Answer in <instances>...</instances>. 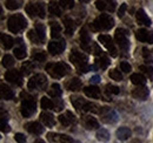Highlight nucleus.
Masks as SVG:
<instances>
[{
    "label": "nucleus",
    "mask_w": 153,
    "mask_h": 143,
    "mask_svg": "<svg viewBox=\"0 0 153 143\" xmlns=\"http://www.w3.org/2000/svg\"><path fill=\"white\" fill-rule=\"evenodd\" d=\"M98 40H99V42L101 45H104L107 48V51L110 52V54L112 56H117L118 55V51L115 48L114 42H113V40H112L111 36L107 35V34H100V35L98 36Z\"/></svg>",
    "instance_id": "obj_9"
},
{
    "label": "nucleus",
    "mask_w": 153,
    "mask_h": 143,
    "mask_svg": "<svg viewBox=\"0 0 153 143\" xmlns=\"http://www.w3.org/2000/svg\"><path fill=\"white\" fill-rule=\"evenodd\" d=\"M46 54L44 52H40V51H33V54H32V60L37 61V62H44L46 61Z\"/></svg>",
    "instance_id": "obj_36"
},
{
    "label": "nucleus",
    "mask_w": 153,
    "mask_h": 143,
    "mask_svg": "<svg viewBox=\"0 0 153 143\" xmlns=\"http://www.w3.org/2000/svg\"><path fill=\"white\" fill-rule=\"evenodd\" d=\"M28 38H30V40L33 42V43H42V41H41V39H40V36L38 35V33H37V31L36 29H31L30 32H28Z\"/></svg>",
    "instance_id": "obj_37"
},
{
    "label": "nucleus",
    "mask_w": 153,
    "mask_h": 143,
    "mask_svg": "<svg viewBox=\"0 0 153 143\" xmlns=\"http://www.w3.org/2000/svg\"><path fill=\"white\" fill-rule=\"evenodd\" d=\"M71 102H72L73 107L76 108L78 111H94V113H98V110H99L96 103L87 102L84 99L78 97V96H72L71 97Z\"/></svg>",
    "instance_id": "obj_5"
},
{
    "label": "nucleus",
    "mask_w": 153,
    "mask_h": 143,
    "mask_svg": "<svg viewBox=\"0 0 153 143\" xmlns=\"http://www.w3.org/2000/svg\"><path fill=\"white\" fill-rule=\"evenodd\" d=\"M113 26H114V20L110 14H100L92 22L91 28L94 32H99V31H108Z\"/></svg>",
    "instance_id": "obj_2"
},
{
    "label": "nucleus",
    "mask_w": 153,
    "mask_h": 143,
    "mask_svg": "<svg viewBox=\"0 0 153 143\" xmlns=\"http://www.w3.org/2000/svg\"><path fill=\"white\" fill-rule=\"evenodd\" d=\"M59 141L62 143H70V142H72V139H71L70 136H67V135H60Z\"/></svg>",
    "instance_id": "obj_53"
},
{
    "label": "nucleus",
    "mask_w": 153,
    "mask_h": 143,
    "mask_svg": "<svg viewBox=\"0 0 153 143\" xmlns=\"http://www.w3.org/2000/svg\"><path fill=\"white\" fill-rule=\"evenodd\" d=\"M108 75H110V77L112 80H115V81H121L123 80V74L118 69H115V68L114 69H111L110 73H108Z\"/></svg>",
    "instance_id": "obj_43"
},
{
    "label": "nucleus",
    "mask_w": 153,
    "mask_h": 143,
    "mask_svg": "<svg viewBox=\"0 0 153 143\" xmlns=\"http://www.w3.org/2000/svg\"><path fill=\"white\" fill-rule=\"evenodd\" d=\"M48 11L52 15H56V17H60L62 14V10L59 5V2L57 1H51L50 5H48Z\"/></svg>",
    "instance_id": "obj_25"
},
{
    "label": "nucleus",
    "mask_w": 153,
    "mask_h": 143,
    "mask_svg": "<svg viewBox=\"0 0 153 143\" xmlns=\"http://www.w3.org/2000/svg\"><path fill=\"white\" fill-rule=\"evenodd\" d=\"M47 83V79L44 74H37L34 76H32L30 80H28V83H27V87L30 89H38L41 90L45 88Z\"/></svg>",
    "instance_id": "obj_8"
},
{
    "label": "nucleus",
    "mask_w": 153,
    "mask_h": 143,
    "mask_svg": "<svg viewBox=\"0 0 153 143\" xmlns=\"http://www.w3.org/2000/svg\"><path fill=\"white\" fill-rule=\"evenodd\" d=\"M59 5H60V7L62 10H65V8H72L73 5H74V1L73 0H61V1H59Z\"/></svg>",
    "instance_id": "obj_45"
},
{
    "label": "nucleus",
    "mask_w": 153,
    "mask_h": 143,
    "mask_svg": "<svg viewBox=\"0 0 153 143\" xmlns=\"http://www.w3.org/2000/svg\"><path fill=\"white\" fill-rule=\"evenodd\" d=\"M51 36L52 39H59L60 40V32H61V26L57 21H51Z\"/></svg>",
    "instance_id": "obj_26"
},
{
    "label": "nucleus",
    "mask_w": 153,
    "mask_h": 143,
    "mask_svg": "<svg viewBox=\"0 0 153 143\" xmlns=\"http://www.w3.org/2000/svg\"><path fill=\"white\" fill-rule=\"evenodd\" d=\"M14 139H16V141H17L18 143H26V137H25V135H24V134H21V133L16 134Z\"/></svg>",
    "instance_id": "obj_50"
},
{
    "label": "nucleus",
    "mask_w": 153,
    "mask_h": 143,
    "mask_svg": "<svg viewBox=\"0 0 153 143\" xmlns=\"http://www.w3.org/2000/svg\"><path fill=\"white\" fill-rule=\"evenodd\" d=\"M26 13L31 17H39V18H45V7L42 2H28L25 7Z\"/></svg>",
    "instance_id": "obj_6"
},
{
    "label": "nucleus",
    "mask_w": 153,
    "mask_h": 143,
    "mask_svg": "<svg viewBox=\"0 0 153 143\" xmlns=\"http://www.w3.org/2000/svg\"><path fill=\"white\" fill-rule=\"evenodd\" d=\"M110 60L106 57V56H100V57H98L96 60V65L98 68H100V69H106L107 67H108V65H110Z\"/></svg>",
    "instance_id": "obj_32"
},
{
    "label": "nucleus",
    "mask_w": 153,
    "mask_h": 143,
    "mask_svg": "<svg viewBox=\"0 0 153 143\" xmlns=\"http://www.w3.org/2000/svg\"><path fill=\"white\" fill-rule=\"evenodd\" d=\"M131 134H132V131H131V129H128L127 127H120V128L117 130V137H118L119 140H121V141L127 140V139L131 136Z\"/></svg>",
    "instance_id": "obj_24"
},
{
    "label": "nucleus",
    "mask_w": 153,
    "mask_h": 143,
    "mask_svg": "<svg viewBox=\"0 0 153 143\" xmlns=\"http://www.w3.org/2000/svg\"><path fill=\"white\" fill-rule=\"evenodd\" d=\"M132 96L138 100H146L149 96V89L146 87H137L132 91Z\"/></svg>",
    "instance_id": "obj_19"
},
{
    "label": "nucleus",
    "mask_w": 153,
    "mask_h": 143,
    "mask_svg": "<svg viewBox=\"0 0 153 143\" xmlns=\"http://www.w3.org/2000/svg\"><path fill=\"white\" fill-rule=\"evenodd\" d=\"M46 71L52 77L60 79V77L67 75L71 71V68L65 62H57V63H47L46 65Z\"/></svg>",
    "instance_id": "obj_3"
},
{
    "label": "nucleus",
    "mask_w": 153,
    "mask_h": 143,
    "mask_svg": "<svg viewBox=\"0 0 153 143\" xmlns=\"http://www.w3.org/2000/svg\"><path fill=\"white\" fill-rule=\"evenodd\" d=\"M97 139L101 142H107L110 140V133L106 129H99L97 131Z\"/></svg>",
    "instance_id": "obj_34"
},
{
    "label": "nucleus",
    "mask_w": 153,
    "mask_h": 143,
    "mask_svg": "<svg viewBox=\"0 0 153 143\" xmlns=\"http://www.w3.org/2000/svg\"><path fill=\"white\" fill-rule=\"evenodd\" d=\"M130 80H131V82L133 85L138 86V87H144L146 85V77L143 74H139V73L132 74L131 77H130Z\"/></svg>",
    "instance_id": "obj_21"
},
{
    "label": "nucleus",
    "mask_w": 153,
    "mask_h": 143,
    "mask_svg": "<svg viewBox=\"0 0 153 143\" xmlns=\"http://www.w3.org/2000/svg\"><path fill=\"white\" fill-rule=\"evenodd\" d=\"M93 48H94V53L97 54V55H100V56H102L101 54H102V51H101V48L97 45V43H93Z\"/></svg>",
    "instance_id": "obj_55"
},
{
    "label": "nucleus",
    "mask_w": 153,
    "mask_h": 143,
    "mask_svg": "<svg viewBox=\"0 0 153 143\" xmlns=\"http://www.w3.org/2000/svg\"><path fill=\"white\" fill-rule=\"evenodd\" d=\"M84 93L86 96L91 97V99H98L100 97V89L97 87V86H88V87H85L84 88Z\"/></svg>",
    "instance_id": "obj_22"
},
{
    "label": "nucleus",
    "mask_w": 153,
    "mask_h": 143,
    "mask_svg": "<svg viewBox=\"0 0 153 143\" xmlns=\"http://www.w3.org/2000/svg\"><path fill=\"white\" fill-rule=\"evenodd\" d=\"M20 99H21V108H20V113L24 117H30L36 113L37 109V103H36V97L30 95L28 93L22 91L20 94Z\"/></svg>",
    "instance_id": "obj_1"
},
{
    "label": "nucleus",
    "mask_w": 153,
    "mask_h": 143,
    "mask_svg": "<svg viewBox=\"0 0 153 143\" xmlns=\"http://www.w3.org/2000/svg\"><path fill=\"white\" fill-rule=\"evenodd\" d=\"M127 31H125L124 28H117L114 33V39L117 45L119 46V48L123 52H126L130 47V42L127 40Z\"/></svg>",
    "instance_id": "obj_7"
},
{
    "label": "nucleus",
    "mask_w": 153,
    "mask_h": 143,
    "mask_svg": "<svg viewBox=\"0 0 153 143\" xmlns=\"http://www.w3.org/2000/svg\"><path fill=\"white\" fill-rule=\"evenodd\" d=\"M14 63H16V61H14V59H13L12 55L6 54V55L2 57V66H4L5 68H12V67L14 66Z\"/></svg>",
    "instance_id": "obj_33"
},
{
    "label": "nucleus",
    "mask_w": 153,
    "mask_h": 143,
    "mask_svg": "<svg viewBox=\"0 0 153 143\" xmlns=\"http://www.w3.org/2000/svg\"><path fill=\"white\" fill-rule=\"evenodd\" d=\"M1 42L5 49H11L14 45V39L7 34H1Z\"/></svg>",
    "instance_id": "obj_29"
},
{
    "label": "nucleus",
    "mask_w": 153,
    "mask_h": 143,
    "mask_svg": "<svg viewBox=\"0 0 153 143\" xmlns=\"http://www.w3.org/2000/svg\"><path fill=\"white\" fill-rule=\"evenodd\" d=\"M115 6H117V2H115V1H108V7H107V11L113 12V11L115 10Z\"/></svg>",
    "instance_id": "obj_54"
},
{
    "label": "nucleus",
    "mask_w": 153,
    "mask_h": 143,
    "mask_svg": "<svg viewBox=\"0 0 153 143\" xmlns=\"http://www.w3.org/2000/svg\"><path fill=\"white\" fill-rule=\"evenodd\" d=\"M40 105H41V108L42 109H53L54 108V103L46 96L41 97V101H40Z\"/></svg>",
    "instance_id": "obj_38"
},
{
    "label": "nucleus",
    "mask_w": 153,
    "mask_h": 143,
    "mask_svg": "<svg viewBox=\"0 0 153 143\" xmlns=\"http://www.w3.org/2000/svg\"><path fill=\"white\" fill-rule=\"evenodd\" d=\"M61 94H62V90H61L60 85H58V83H53L51 86V89L48 90V95L54 97V99H60Z\"/></svg>",
    "instance_id": "obj_30"
},
{
    "label": "nucleus",
    "mask_w": 153,
    "mask_h": 143,
    "mask_svg": "<svg viewBox=\"0 0 153 143\" xmlns=\"http://www.w3.org/2000/svg\"><path fill=\"white\" fill-rule=\"evenodd\" d=\"M127 10V6H126V4H123L121 6H120V8H119V12H118V15L120 17V18H123L124 17V14H125V11Z\"/></svg>",
    "instance_id": "obj_52"
},
{
    "label": "nucleus",
    "mask_w": 153,
    "mask_h": 143,
    "mask_svg": "<svg viewBox=\"0 0 153 143\" xmlns=\"http://www.w3.org/2000/svg\"><path fill=\"white\" fill-rule=\"evenodd\" d=\"M100 80H101V79H100L99 75H94V76L91 77L90 81H91V83H94V85H96V83H99V82H100Z\"/></svg>",
    "instance_id": "obj_56"
},
{
    "label": "nucleus",
    "mask_w": 153,
    "mask_h": 143,
    "mask_svg": "<svg viewBox=\"0 0 153 143\" xmlns=\"http://www.w3.org/2000/svg\"><path fill=\"white\" fill-rule=\"evenodd\" d=\"M34 143H45V142H44L42 140H37V141H36Z\"/></svg>",
    "instance_id": "obj_57"
},
{
    "label": "nucleus",
    "mask_w": 153,
    "mask_h": 143,
    "mask_svg": "<svg viewBox=\"0 0 153 143\" xmlns=\"http://www.w3.org/2000/svg\"><path fill=\"white\" fill-rule=\"evenodd\" d=\"M135 19H137V21H138V24H140V25H144V26H151V19L147 17V14L145 13V11L144 10H138L137 11V13H135Z\"/></svg>",
    "instance_id": "obj_16"
},
{
    "label": "nucleus",
    "mask_w": 153,
    "mask_h": 143,
    "mask_svg": "<svg viewBox=\"0 0 153 143\" xmlns=\"http://www.w3.org/2000/svg\"><path fill=\"white\" fill-rule=\"evenodd\" d=\"M5 79L6 81L13 83V85H17V86H21L22 85V76H21V73L17 69H11V71H7L5 74Z\"/></svg>",
    "instance_id": "obj_12"
},
{
    "label": "nucleus",
    "mask_w": 153,
    "mask_h": 143,
    "mask_svg": "<svg viewBox=\"0 0 153 143\" xmlns=\"http://www.w3.org/2000/svg\"><path fill=\"white\" fill-rule=\"evenodd\" d=\"M135 38L140 42H147V43H153V32L147 31L145 28H140L135 32Z\"/></svg>",
    "instance_id": "obj_13"
},
{
    "label": "nucleus",
    "mask_w": 153,
    "mask_h": 143,
    "mask_svg": "<svg viewBox=\"0 0 153 143\" xmlns=\"http://www.w3.org/2000/svg\"><path fill=\"white\" fill-rule=\"evenodd\" d=\"M21 5H22V1H18V0H7L6 1V7L8 10H11V11L20 8Z\"/></svg>",
    "instance_id": "obj_35"
},
{
    "label": "nucleus",
    "mask_w": 153,
    "mask_h": 143,
    "mask_svg": "<svg viewBox=\"0 0 153 143\" xmlns=\"http://www.w3.org/2000/svg\"><path fill=\"white\" fill-rule=\"evenodd\" d=\"M48 52L50 54H52V55H59V54H61L64 51H65V48H66V42L64 41V40H59V41H54V40H52L50 43H48Z\"/></svg>",
    "instance_id": "obj_11"
},
{
    "label": "nucleus",
    "mask_w": 153,
    "mask_h": 143,
    "mask_svg": "<svg viewBox=\"0 0 153 143\" xmlns=\"http://www.w3.org/2000/svg\"><path fill=\"white\" fill-rule=\"evenodd\" d=\"M27 26V20L22 14H14L7 20V27L12 33H18L25 29Z\"/></svg>",
    "instance_id": "obj_4"
},
{
    "label": "nucleus",
    "mask_w": 153,
    "mask_h": 143,
    "mask_svg": "<svg viewBox=\"0 0 153 143\" xmlns=\"http://www.w3.org/2000/svg\"><path fill=\"white\" fill-rule=\"evenodd\" d=\"M1 97L4 100H12L14 99V91L6 85H1Z\"/></svg>",
    "instance_id": "obj_28"
},
{
    "label": "nucleus",
    "mask_w": 153,
    "mask_h": 143,
    "mask_svg": "<svg viewBox=\"0 0 153 143\" xmlns=\"http://www.w3.org/2000/svg\"><path fill=\"white\" fill-rule=\"evenodd\" d=\"M105 91H106L107 95H112V94H113V95H117V94L120 93V89H119V87L113 86V85H106Z\"/></svg>",
    "instance_id": "obj_42"
},
{
    "label": "nucleus",
    "mask_w": 153,
    "mask_h": 143,
    "mask_svg": "<svg viewBox=\"0 0 153 143\" xmlns=\"http://www.w3.org/2000/svg\"><path fill=\"white\" fill-rule=\"evenodd\" d=\"M140 71L143 72L144 74H146L151 80H153V68L151 67V66L143 65V66H140Z\"/></svg>",
    "instance_id": "obj_44"
},
{
    "label": "nucleus",
    "mask_w": 153,
    "mask_h": 143,
    "mask_svg": "<svg viewBox=\"0 0 153 143\" xmlns=\"http://www.w3.org/2000/svg\"><path fill=\"white\" fill-rule=\"evenodd\" d=\"M40 120H41V122L44 123V125H46V127H48V128H51V127H53V125H56V120H54V116L52 115V114H50V113H46V111H42L41 114H40Z\"/></svg>",
    "instance_id": "obj_18"
},
{
    "label": "nucleus",
    "mask_w": 153,
    "mask_h": 143,
    "mask_svg": "<svg viewBox=\"0 0 153 143\" xmlns=\"http://www.w3.org/2000/svg\"><path fill=\"white\" fill-rule=\"evenodd\" d=\"M120 69L123 72H125V73H128V72L132 71V67H131V65H130L128 62L123 61V62L120 63Z\"/></svg>",
    "instance_id": "obj_48"
},
{
    "label": "nucleus",
    "mask_w": 153,
    "mask_h": 143,
    "mask_svg": "<svg viewBox=\"0 0 153 143\" xmlns=\"http://www.w3.org/2000/svg\"><path fill=\"white\" fill-rule=\"evenodd\" d=\"M14 55H16V57L17 59H25L26 56H27V53H26V47L25 46H21V47H18V48H16L14 49Z\"/></svg>",
    "instance_id": "obj_39"
},
{
    "label": "nucleus",
    "mask_w": 153,
    "mask_h": 143,
    "mask_svg": "<svg viewBox=\"0 0 153 143\" xmlns=\"http://www.w3.org/2000/svg\"><path fill=\"white\" fill-rule=\"evenodd\" d=\"M102 122L105 123H114L115 121L118 120V115L117 113L113 111V110H110L108 113H106L105 115H102Z\"/></svg>",
    "instance_id": "obj_31"
},
{
    "label": "nucleus",
    "mask_w": 153,
    "mask_h": 143,
    "mask_svg": "<svg viewBox=\"0 0 153 143\" xmlns=\"http://www.w3.org/2000/svg\"><path fill=\"white\" fill-rule=\"evenodd\" d=\"M33 69H34V66H33V63H32L31 61H27V62H25V63L21 66V73H22L24 75H28Z\"/></svg>",
    "instance_id": "obj_40"
},
{
    "label": "nucleus",
    "mask_w": 153,
    "mask_h": 143,
    "mask_svg": "<svg viewBox=\"0 0 153 143\" xmlns=\"http://www.w3.org/2000/svg\"><path fill=\"white\" fill-rule=\"evenodd\" d=\"M58 120L62 125V127H68L71 123H74L76 122V116L71 111H66L65 114H61L58 117Z\"/></svg>",
    "instance_id": "obj_15"
},
{
    "label": "nucleus",
    "mask_w": 153,
    "mask_h": 143,
    "mask_svg": "<svg viewBox=\"0 0 153 143\" xmlns=\"http://www.w3.org/2000/svg\"><path fill=\"white\" fill-rule=\"evenodd\" d=\"M70 60H71V62L76 66V68L87 65V55H85L82 52L72 51V53L70 55Z\"/></svg>",
    "instance_id": "obj_10"
},
{
    "label": "nucleus",
    "mask_w": 153,
    "mask_h": 143,
    "mask_svg": "<svg viewBox=\"0 0 153 143\" xmlns=\"http://www.w3.org/2000/svg\"><path fill=\"white\" fill-rule=\"evenodd\" d=\"M143 57H144V60L146 61V63H147V62L150 63V62L152 61V55H151V52H150L146 47H144V48H143Z\"/></svg>",
    "instance_id": "obj_47"
},
{
    "label": "nucleus",
    "mask_w": 153,
    "mask_h": 143,
    "mask_svg": "<svg viewBox=\"0 0 153 143\" xmlns=\"http://www.w3.org/2000/svg\"><path fill=\"white\" fill-rule=\"evenodd\" d=\"M10 130H11V128H10V125H7V122L1 121V131L2 133H10Z\"/></svg>",
    "instance_id": "obj_51"
},
{
    "label": "nucleus",
    "mask_w": 153,
    "mask_h": 143,
    "mask_svg": "<svg viewBox=\"0 0 153 143\" xmlns=\"http://www.w3.org/2000/svg\"><path fill=\"white\" fill-rule=\"evenodd\" d=\"M62 22H64V26H65V33L67 35H72L73 32L76 31V24L71 18H68V17H65Z\"/></svg>",
    "instance_id": "obj_20"
},
{
    "label": "nucleus",
    "mask_w": 153,
    "mask_h": 143,
    "mask_svg": "<svg viewBox=\"0 0 153 143\" xmlns=\"http://www.w3.org/2000/svg\"><path fill=\"white\" fill-rule=\"evenodd\" d=\"M25 128L28 133L34 134V135H40L44 131V127L40 125L39 122H28L25 125Z\"/></svg>",
    "instance_id": "obj_17"
},
{
    "label": "nucleus",
    "mask_w": 153,
    "mask_h": 143,
    "mask_svg": "<svg viewBox=\"0 0 153 143\" xmlns=\"http://www.w3.org/2000/svg\"><path fill=\"white\" fill-rule=\"evenodd\" d=\"M96 7L99 10V11H105V10H107V7H108V1H105V0H98L96 1Z\"/></svg>",
    "instance_id": "obj_46"
},
{
    "label": "nucleus",
    "mask_w": 153,
    "mask_h": 143,
    "mask_svg": "<svg viewBox=\"0 0 153 143\" xmlns=\"http://www.w3.org/2000/svg\"><path fill=\"white\" fill-rule=\"evenodd\" d=\"M84 125L86 129L88 130H93V129H97L99 127V122L97 121L96 117H92V116H86L84 119Z\"/></svg>",
    "instance_id": "obj_23"
},
{
    "label": "nucleus",
    "mask_w": 153,
    "mask_h": 143,
    "mask_svg": "<svg viewBox=\"0 0 153 143\" xmlns=\"http://www.w3.org/2000/svg\"><path fill=\"white\" fill-rule=\"evenodd\" d=\"M80 46L84 51H87L90 52L91 51V38H90V34L87 32L86 28H82L81 32H80Z\"/></svg>",
    "instance_id": "obj_14"
},
{
    "label": "nucleus",
    "mask_w": 153,
    "mask_h": 143,
    "mask_svg": "<svg viewBox=\"0 0 153 143\" xmlns=\"http://www.w3.org/2000/svg\"><path fill=\"white\" fill-rule=\"evenodd\" d=\"M34 29L37 31V33H38V35L40 36L41 41L44 42V41H45V38H46V33H45V26H44L42 24H37Z\"/></svg>",
    "instance_id": "obj_41"
},
{
    "label": "nucleus",
    "mask_w": 153,
    "mask_h": 143,
    "mask_svg": "<svg viewBox=\"0 0 153 143\" xmlns=\"http://www.w3.org/2000/svg\"><path fill=\"white\" fill-rule=\"evenodd\" d=\"M66 88L68 90H72V91H76L81 88V80H79L78 77H73L67 83H66Z\"/></svg>",
    "instance_id": "obj_27"
},
{
    "label": "nucleus",
    "mask_w": 153,
    "mask_h": 143,
    "mask_svg": "<svg viewBox=\"0 0 153 143\" xmlns=\"http://www.w3.org/2000/svg\"><path fill=\"white\" fill-rule=\"evenodd\" d=\"M47 139H48L51 142H56V141H59L60 135H58L56 133H48V134H47Z\"/></svg>",
    "instance_id": "obj_49"
}]
</instances>
